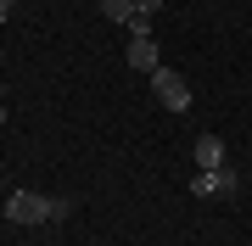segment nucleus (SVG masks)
I'll return each mask as SVG.
<instances>
[{"label": "nucleus", "instance_id": "nucleus-1", "mask_svg": "<svg viewBox=\"0 0 252 246\" xmlns=\"http://www.w3.org/2000/svg\"><path fill=\"white\" fill-rule=\"evenodd\" d=\"M73 213L67 196H39V191H11L6 196V219L11 224H62Z\"/></svg>", "mask_w": 252, "mask_h": 246}, {"label": "nucleus", "instance_id": "nucleus-2", "mask_svg": "<svg viewBox=\"0 0 252 246\" xmlns=\"http://www.w3.org/2000/svg\"><path fill=\"white\" fill-rule=\"evenodd\" d=\"M235 191H241V173L235 168H202L196 179H190V196L196 201H230Z\"/></svg>", "mask_w": 252, "mask_h": 246}, {"label": "nucleus", "instance_id": "nucleus-3", "mask_svg": "<svg viewBox=\"0 0 252 246\" xmlns=\"http://www.w3.org/2000/svg\"><path fill=\"white\" fill-rule=\"evenodd\" d=\"M152 95H157L168 112H190V84L174 73V67H157V73H152Z\"/></svg>", "mask_w": 252, "mask_h": 246}, {"label": "nucleus", "instance_id": "nucleus-4", "mask_svg": "<svg viewBox=\"0 0 252 246\" xmlns=\"http://www.w3.org/2000/svg\"><path fill=\"white\" fill-rule=\"evenodd\" d=\"M129 67H135V73H157V67H162L157 39H129Z\"/></svg>", "mask_w": 252, "mask_h": 246}, {"label": "nucleus", "instance_id": "nucleus-5", "mask_svg": "<svg viewBox=\"0 0 252 246\" xmlns=\"http://www.w3.org/2000/svg\"><path fill=\"white\" fill-rule=\"evenodd\" d=\"M196 168H224V140L219 135H196Z\"/></svg>", "mask_w": 252, "mask_h": 246}, {"label": "nucleus", "instance_id": "nucleus-6", "mask_svg": "<svg viewBox=\"0 0 252 246\" xmlns=\"http://www.w3.org/2000/svg\"><path fill=\"white\" fill-rule=\"evenodd\" d=\"M101 17H112V23L129 28V17H135V0H101Z\"/></svg>", "mask_w": 252, "mask_h": 246}, {"label": "nucleus", "instance_id": "nucleus-7", "mask_svg": "<svg viewBox=\"0 0 252 246\" xmlns=\"http://www.w3.org/2000/svg\"><path fill=\"white\" fill-rule=\"evenodd\" d=\"M135 11H140V17H157V11H162V0H135Z\"/></svg>", "mask_w": 252, "mask_h": 246}, {"label": "nucleus", "instance_id": "nucleus-8", "mask_svg": "<svg viewBox=\"0 0 252 246\" xmlns=\"http://www.w3.org/2000/svg\"><path fill=\"white\" fill-rule=\"evenodd\" d=\"M6 17H11V0H0V23H6Z\"/></svg>", "mask_w": 252, "mask_h": 246}, {"label": "nucleus", "instance_id": "nucleus-9", "mask_svg": "<svg viewBox=\"0 0 252 246\" xmlns=\"http://www.w3.org/2000/svg\"><path fill=\"white\" fill-rule=\"evenodd\" d=\"M0 123H6V90H0Z\"/></svg>", "mask_w": 252, "mask_h": 246}]
</instances>
